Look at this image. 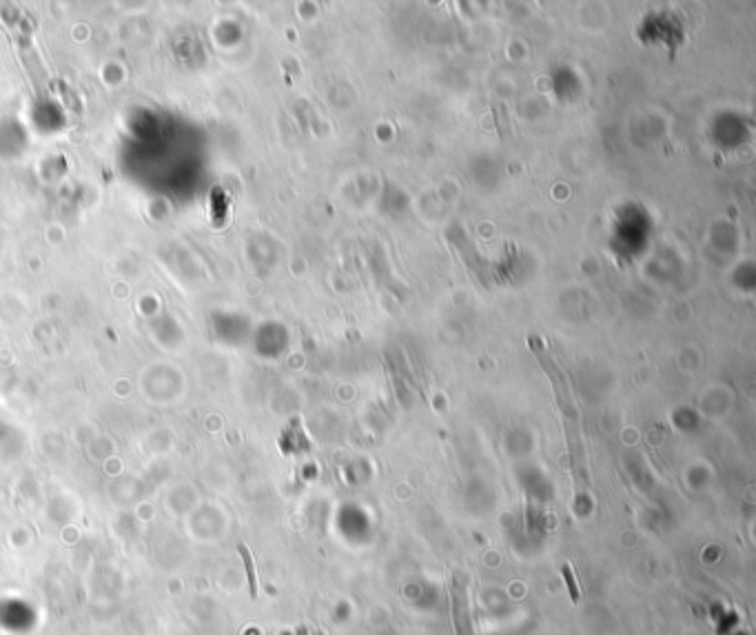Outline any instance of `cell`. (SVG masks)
<instances>
[{
  "mask_svg": "<svg viewBox=\"0 0 756 635\" xmlns=\"http://www.w3.org/2000/svg\"><path fill=\"white\" fill-rule=\"evenodd\" d=\"M240 555L242 560H244V569H247V580H249V591H251V598H257V577H255V564H253V557H251V551L240 544Z\"/></svg>",
  "mask_w": 756,
  "mask_h": 635,
  "instance_id": "6da1fadb",
  "label": "cell"
},
{
  "mask_svg": "<svg viewBox=\"0 0 756 635\" xmlns=\"http://www.w3.org/2000/svg\"><path fill=\"white\" fill-rule=\"evenodd\" d=\"M564 580L568 584L570 600H573V604H579V589H577V582H575V575H573V566H570V564L564 566Z\"/></svg>",
  "mask_w": 756,
  "mask_h": 635,
  "instance_id": "7a4b0ae2",
  "label": "cell"
}]
</instances>
